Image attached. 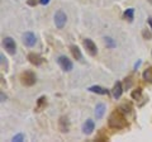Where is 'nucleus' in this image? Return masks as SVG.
I'll list each match as a JSON object with an SVG mask.
<instances>
[{
  "instance_id": "nucleus-1",
  "label": "nucleus",
  "mask_w": 152,
  "mask_h": 142,
  "mask_svg": "<svg viewBox=\"0 0 152 142\" xmlns=\"http://www.w3.org/2000/svg\"><path fill=\"white\" fill-rule=\"evenodd\" d=\"M108 124L110 128L113 130H123V128H126L127 127V119H126V117L123 116V113L118 109L115 112H113L110 116H109L108 118Z\"/></svg>"
},
{
  "instance_id": "nucleus-2",
  "label": "nucleus",
  "mask_w": 152,
  "mask_h": 142,
  "mask_svg": "<svg viewBox=\"0 0 152 142\" xmlns=\"http://www.w3.org/2000/svg\"><path fill=\"white\" fill-rule=\"evenodd\" d=\"M36 81H37V79L33 71H24V72H22L20 75L22 85H24V86H32V85L36 84Z\"/></svg>"
},
{
  "instance_id": "nucleus-3",
  "label": "nucleus",
  "mask_w": 152,
  "mask_h": 142,
  "mask_svg": "<svg viewBox=\"0 0 152 142\" xmlns=\"http://www.w3.org/2000/svg\"><path fill=\"white\" fill-rule=\"evenodd\" d=\"M66 20H67V17L62 10H57L55 14V24L58 29H62L66 24Z\"/></svg>"
},
{
  "instance_id": "nucleus-4",
  "label": "nucleus",
  "mask_w": 152,
  "mask_h": 142,
  "mask_svg": "<svg viewBox=\"0 0 152 142\" xmlns=\"http://www.w3.org/2000/svg\"><path fill=\"white\" fill-rule=\"evenodd\" d=\"M3 46L10 55H14L17 51V45H15V41H14L12 37H5L3 40Z\"/></svg>"
},
{
  "instance_id": "nucleus-5",
  "label": "nucleus",
  "mask_w": 152,
  "mask_h": 142,
  "mask_svg": "<svg viewBox=\"0 0 152 142\" xmlns=\"http://www.w3.org/2000/svg\"><path fill=\"white\" fill-rule=\"evenodd\" d=\"M57 62H58L60 67L64 71H71V70H72V67H74L71 60H69L66 56H60V57L57 59Z\"/></svg>"
},
{
  "instance_id": "nucleus-6",
  "label": "nucleus",
  "mask_w": 152,
  "mask_h": 142,
  "mask_svg": "<svg viewBox=\"0 0 152 142\" xmlns=\"http://www.w3.org/2000/svg\"><path fill=\"white\" fill-rule=\"evenodd\" d=\"M83 45L85 47V50H86L88 52L91 56H95L98 53V48H96V45L93 42V40H90V38H85L83 41Z\"/></svg>"
},
{
  "instance_id": "nucleus-7",
  "label": "nucleus",
  "mask_w": 152,
  "mask_h": 142,
  "mask_svg": "<svg viewBox=\"0 0 152 142\" xmlns=\"http://www.w3.org/2000/svg\"><path fill=\"white\" fill-rule=\"evenodd\" d=\"M36 42H37L36 36L33 34L32 32H27L23 34V43H24L27 47H33L36 45Z\"/></svg>"
},
{
  "instance_id": "nucleus-8",
  "label": "nucleus",
  "mask_w": 152,
  "mask_h": 142,
  "mask_svg": "<svg viewBox=\"0 0 152 142\" xmlns=\"http://www.w3.org/2000/svg\"><path fill=\"white\" fill-rule=\"evenodd\" d=\"M69 128H70V122L67 119V117L62 116L58 121V130L62 132V133H66V132H69Z\"/></svg>"
},
{
  "instance_id": "nucleus-9",
  "label": "nucleus",
  "mask_w": 152,
  "mask_h": 142,
  "mask_svg": "<svg viewBox=\"0 0 152 142\" xmlns=\"http://www.w3.org/2000/svg\"><path fill=\"white\" fill-rule=\"evenodd\" d=\"M94 128H95V123H94L93 119H88L83 124V132H84L85 135H91Z\"/></svg>"
},
{
  "instance_id": "nucleus-10",
  "label": "nucleus",
  "mask_w": 152,
  "mask_h": 142,
  "mask_svg": "<svg viewBox=\"0 0 152 142\" xmlns=\"http://www.w3.org/2000/svg\"><path fill=\"white\" fill-rule=\"evenodd\" d=\"M122 93H123L122 83H121V81H117L115 84H114L113 89H112V94H113V97L115 98V99H119V98H121V95H122Z\"/></svg>"
},
{
  "instance_id": "nucleus-11",
  "label": "nucleus",
  "mask_w": 152,
  "mask_h": 142,
  "mask_svg": "<svg viewBox=\"0 0 152 142\" xmlns=\"http://www.w3.org/2000/svg\"><path fill=\"white\" fill-rule=\"evenodd\" d=\"M28 60H29V62L32 65H36V66H39L42 62H43V59H42L39 55L33 53V52H31V53L28 55Z\"/></svg>"
},
{
  "instance_id": "nucleus-12",
  "label": "nucleus",
  "mask_w": 152,
  "mask_h": 142,
  "mask_svg": "<svg viewBox=\"0 0 152 142\" xmlns=\"http://www.w3.org/2000/svg\"><path fill=\"white\" fill-rule=\"evenodd\" d=\"M104 113H105V105L103 103L96 104V107H95V117H96V119H102Z\"/></svg>"
},
{
  "instance_id": "nucleus-13",
  "label": "nucleus",
  "mask_w": 152,
  "mask_h": 142,
  "mask_svg": "<svg viewBox=\"0 0 152 142\" xmlns=\"http://www.w3.org/2000/svg\"><path fill=\"white\" fill-rule=\"evenodd\" d=\"M70 51H71V53H72L75 60H77V61H81L83 60V55H81V52H80L77 46H75V45L70 46Z\"/></svg>"
},
{
  "instance_id": "nucleus-14",
  "label": "nucleus",
  "mask_w": 152,
  "mask_h": 142,
  "mask_svg": "<svg viewBox=\"0 0 152 142\" xmlns=\"http://www.w3.org/2000/svg\"><path fill=\"white\" fill-rule=\"evenodd\" d=\"M47 105V99L46 97H41L37 100V105H36V112H42Z\"/></svg>"
},
{
  "instance_id": "nucleus-15",
  "label": "nucleus",
  "mask_w": 152,
  "mask_h": 142,
  "mask_svg": "<svg viewBox=\"0 0 152 142\" xmlns=\"http://www.w3.org/2000/svg\"><path fill=\"white\" fill-rule=\"evenodd\" d=\"M89 91H91V93H96V94H100V95H105V94H108V90H107L105 88L98 86V85L90 86V88H89Z\"/></svg>"
},
{
  "instance_id": "nucleus-16",
  "label": "nucleus",
  "mask_w": 152,
  "mask_h": 142,
  "mask_svg": "<svg viewBox=\"0 0 152 142\" xmlns=\"http://www.w3.org/2000/svg\"><path fill=\"white\" fill-rule=\"evenodd\" d=\"M123 15H124V19H126V20H128V22H133V18H134V9H133V8L127 9Z\"/></svg>"
},
{
  "instance_id": "nucleus-17",
  "label": "nucleus",
  "mask_w": 152,
  "mask_h": 142,
  "mask_svg": "<svg viewBox=\"0 0 152 142\" xmlns=\"http://www.w3.org/2000/svg\"><path fill=\"white\" fill-rule=\"evenodd\" d=\"M142 76H143V80L147 83H152V67H148L143 71V74H142Z\"/></svg>"
},
{
  "instance_id": "nucleus-18",
  "label": "nucleus",
  "mask_w": 152,
  "mask_h": 142,
  "mask_svg": "<svg viewBox=\"0 0 152 142\" xmlns=\"http://www.w3.org/2000/svg\"><path fill=\"white\" fill-rule=\"evenodd\" d=\"M131 97L134 99V100H140V99L142 98V89L138 88V89H136V90H133L132 94H131Z\"/></svg>"
},
{
  "instance_id": "nucleus-19",
  "label": "nucleus",
  "mask_w": 152,
  "mask_h": 142,
  "mask_svg": "<svg viewBox=\"0 0 152 142\" xmlns=\"http://www.w3.org/2000/svg\"><path fill=\"white\" fill-rule=\"evenodd\" d=\"M104 42H105V46L108 48H114V47H115V42H114V40L110 38V37H105Z\"/></svg>"
},
{
  "instance_id": "nucleus-20",
  "label": "nucleus",
  "mask_w": 152,
  "mask_h": 142,
  "mask_svg": "<svg viewBox=\"0 0 152 142\" xmlns=\"http://www.w3.org/2000/svg\"><path fill=\"white\" fill-rule=\"evenodd\" d=\"M118 109H119L122 113H124V114H126V113H129L132 111V108H131L129 104H122V105L118 108Z\"/></svg>"
},
{
  "instance_id": "nucleus-21",
  "label": "nucleus",
  "mask_w": 152,
  "mask_h": 142,
  "mask_svg": "<svg viewBox=\"0 0 152 142\" xmlns=\"http://www.w3.org/2000/svg\"><path fill=\"white\" fill-rule=\"evenodd\" d=\"M0 60H1V69L3 70H8V64H7V59L4 55H0Z\"/></svg>"
},
{
  "instance_id": "nucleus-22",
  "label": "nucleus",
  "mask_w": 152,
  "mask_h": 142,
  "mask_svg": "<svg viewBox=\"0 0 152 142\" xmlns=\"http://www.w3.org/2000/svg\"><path fill=\"white\" fill-rule=\"evenodd\" d=\"M23 140H24V135H23V133H18V135H15V136L13 137V141L14 142H20Z\"/></svg>"
},
{
  "instance_id": "nucleus-23",
  "label": "nucleus",
  "mask_w": 152,
  "mask_h": 142,
  "mask_svg": "<svg viewBox=\"0 0 152 142\" xmlns=\"http://www.w3.org/2000/svg\"><path fill=\"white\" fill-rule=\"evenodd\" d=\"M142 36H143V38H145V40H151V38H152L151 32H148L147 29H145L143 32H142Z\"/></svg>"
},
{
  "instance_id": "nucleus-24",
  "label": "nucleus",
  "mask_w": 152,
  "mask_h": 142,
  "mask_svg": "<svg viewBox=\"0 0 152 142\" xmlns=\"http://www.w3.org/2000/svg\"><path fill=\"white\" fill-rule=\"evenodd\" d=\"M131 86H132V80H131V78H127L124 80V88L126 89H129Z\"/></svg>"
},
{
  "instance_id": "nucleus-25",
  "label": "nucleus",
  "mask_w": 152,
  "mask_h": 142,
  "mask_svg": "<svg viewBox=\"0 0 152 142\" xmlns=\"http://www.w3.org/2000/svg\"><path fill=\"white\" fill-rule=\"evenodd\" d=\"M37 1L36 0H28V5H36Z\"/></svg>"
},
{
  "instance_id": "nucleus-26",
  "label": "nucleus",
  "mask_w": 152,
  "mask_h": 142,
  "mask_svg": "<svg viewBox=\"0 0 152 142\" xmlns=\"http://www.w3.org/2000/svg\"><path fill=\"white\" fill-rule=\"evenodd\" d=\"M39 3L42 4V5H47V4L50 3V0H39Z\"/></svg>"
},
{
  "instance_id": "nucleus-27",
  "label": "nucleus",
  "mask_w": 152,
  "mask_h": 142,
  "mask_svg": "<svg viewBox=\"0 0 152 142\" xmlns=\"http://www.w3.org/2000/svg\"><path fill=\"white\" fill-rule=\"evenodd\" d=\"M140 65H141V61H138V62H137V64L134 65V70L138 69V67H140Z\"/></svg>"
},
{
  "instance_id": "nucleus-28",
  "label": "nucleus",
  "mask_w": 152,
  "mask_h": 142,
  "mask_svg": "<svg viewBox=\"0 0 152 142\" xmlns=\"http://www.w3.org/2000/svg\"><path fill=\"white\" fill-rule=\"evenodd\" d=\"M148 24H150L151 29H152V18H148Z\"/></svg>"
},
{
  "instance_id": "nucleus-29",
  "label": "nucleus",
  "mask_w": 152,
  "mask_h": 142,
  "mask_svg": "<svg viewBox=\"0 0 152 142\" xmlns=\"http://www.w3.org/2000/svg\"><path fill=\"white\" fill-rule=\"evenodd\" d=\"M3 102H5V97H4V93L1 91V103Z\"/></svg>"
}]
</instances>
